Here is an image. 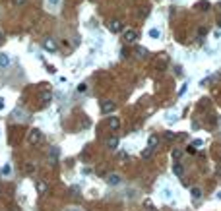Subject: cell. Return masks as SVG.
<instances>
[{
  "label": "cell",
  "instance_id": "cell-1",
  "mask_svg": "<svg viewBox=\"0 0 221 211\" xmlns=\"http://www.w3.org/2000/svg\"><path fill=\"white\" fill-rule=\"evenodd\" d=\"M41 138H43V134H41L39 128H31L29 130V134H27L29 144H37V141H41Z\"/></svg>",
  "mask_w": 221,
  "mask_h": 211
},
{
  "label": "cell",
  "instance_id": "cell-2",
  "mask_svg": "<svg viewBox=\"0 0 221 211\" xmlns=\"http://www.w3.org/2000/svg\"><path fill=\"white\" fill-rule=\"evenodd\" d=\"M136 39H138V33H136L134 29H126L124 31V43L126 45H134Z\"/></svg>",
  "mask_w": 221,
  "mask_h": 211
},
{
  "label": "cell",
  "instance_id": "cell-3",
  "mask_svg": "<svg viewBox=\"0 0 221 211\" xmlns=\"http://www.w3.org/2000/svg\"><path fill=\"white\" fill-rule=\"evenodd\" d=\"M114 107H117V105H114V101H103L101 110H103L105 114H109V112H113V110H114Z\"/></svg>",
  "mask_w": 221,
  "mask_h": 211
},
{
  "label": "cell",
  "instance_id": "cell-4",
  "mask_svg": "<svg viewBox=\"0 0 221 211\" xmlns=\"http://www.w3.org/2000/svg\"><path fill=\"white\" fill-rule=\"evenodd\" d=\"M43 47H45V49L49 50V52H54L56 49H58V47H56V41H54V39H45Z\"/></svg>",
  "mask_w": 221,
  "mask_h": 211
},
{
  "label": "cell",
  "instance_id": "cell-5",
  "mask_svg": "<svg viewBox=\"0 0 221 211\" xmlns=\"http://www.w3.org/2000/svg\"><path fill=\"white\" fill-rule=\"evenodd\" d=\"M107 124H109L111 130H117V128H120V118H118V116H109Z\"/></svg>",
  "mask_w": 221,
  "mask_h": 211
},
{
  "label": "cell",
  "instance_id": "cell-6",
  "mask_svg": "<svg viewBox=\"0 0 221 211\" xmlns=\"http://www.w3.org/2000/svg\"><path fill=\"white\" fill-rule=\"evenodd\" d=\"M109 29H111V31H113V33H118V31H120V29H122V23H120V22H118V19H113V22H111V23H109Z\"/></svg>",
  "mask_w": 221,
  "mask_h": 211
},
{
  "label": "cell",
  "instance_id": "cell-7",
  "mask_svg": "<svg viewBox=\"0 0 221 211\" xmlns=\"http://www.w3.org/2000/svg\"><path fill=\"white\" fill-rule=\"evenodd\" d=\"M107 184H111V186H117V184H120V176L114 175V172H113V175H109L107 176Z\"/></svg>",
  "mask_w": 221,
  "mask_h": 211
},
{
  "label": "cell",
  "instance_id": "cell-8",
  "mask_svg": "<svg viewBox=\"0 0 221 211\" xmlns=\"http://www.w3.org/2000/svg\"><path fill=\"white\" fill-rule=\"evenodd\" d=\"M6 66H10V56L6 52H0V68H6Z\"/></svg>",
  "mask_w": 221,
  "mask_h": 211
},
{
  "label": "cell",
  "instance_id": "cell-9",
  "mask_svg": "<svg viewBox=\"0 0 221 211\" xmlns=\"http://www.w3.org/2000/svg\"><path fill=\"white\" fill-rule=\"evenodd\" d=\"M58 153H60L58 147H52V149L49 151V157H51V163H52V165L56 163V159H58Z\"/></svg>",
  "mask_w": 221,
  "mask_h": 211
},
{
  "label": "cell",
  "instance_id": "cell-10",
  "mask_svg": "<svg viewBox=\"0 0 221 211\" xmlns=\"http://www.w3.org/2000/svg\"><path fill=\"white\" fill-rule=\"evenodd\" d=\"M157 144H159V138H157V136H149V140H147V147H149V149H155Z\"/></svg>",
  "mask_w": 221,
  "mask_h": 211
},
{
  "label": "cell",
  "instance_id": "cell-11",
  "mask_svg": "<svg viewBox=\"0 0 221 211\" xmlns=\"http://www.w3.org/2000/svg\"><path fill=\"white\" fill-rule=\"evenodd\" d=\"M107 147H111V149H117V147H118V138H114V136H113V138H109L107 140Z\"/></svg>",
  "mask_w": 221,
  "mask_h": 211
},
{
  "label": "cell",
  "instance_id": "cell-12",
  "mask_svg": "<svg viewBox=\"0 0 221 211\" xmlns=\"http://www.w3.org/2000/svg\"><path fill=\"white\" fill-rule=\"evenodd\" d=\"M147 35H149L151 39H159V37H161V31L157 29V27H151L149 31H147Z\"/></svg>",
  "mask_w": 221,
  "mask_h": 211
},
{
  "label": "cell",
  "instance_id": "cell-13",
  "mask_svg": "<svg viewBox=\"0 0 221 211\" xmlns=\"http://www.w3.org/2000/svg\"><path fill=\"white\" fill-rule=\"evenodd\" d=\"M39 99H41V101H43V103H49L51 99H52V95H51L49 91H41V95H39Z\"/></svg>",
  "mask_w": 221,
  "mask_h": 211
},
{
  "label": "cell",
  "instance_id": "cell-14",
  "mask_svg": "<svg viewBox=\"0 0 221 211\" xmlns=\"http://www.w3.org/2000/svg\"><path fill=\"white\" fill-rule=\"evenodd\" d=\"M190 196H192V199H200V198H202V190H200V188H192L190 190Z\"/></svg>",
  "mask_w": 221,
  "mask_h": 211
},
{
  "label": "cell",
  "instance_id": "cell-15",
  "mask_svg": "<svg viewBox=\"0 0 221 211\" xmlns=\"http://www.w3.org/2000/svg\"><path fill=\"white\" fill-rule=\"evenodd\" d=\"M136 54H138L140 58H146V56H147V49H144V47H136Z\"/></svg>",
  "mask_w": 221,
  "mask_h": 211
},
{
  "label": "cell",
  "instance_id": "cell-16",
  "mask_svg": "<svg viewBox=\"0 0 221 211\" xmlns=\"http://www.w3.org/2000/svg\"><path fill=\"white\" fill-rule=\"evenodd\" d=\"M173 171H175V175L177 176H182V172H184V168L178 165V163H175V165H173Z\"/></svg>",
  "mask_w": 221,
  "mask_h": 211
},
{
  "label": "cell",
  "instance_id": "cell-17",
  "mask_svg": "<svg viewBox=\"0 0 221 211\" xmlns=\"http://www.w3.org/2000/svg\"><path fill=\"white\" fill-rule=\"evenodd\" d=\"M37 192H39V194H45L47 192V184L39 180V182H37Z\"/></svg>",
  "mask_w": 221,
  "mask_h": 211
},
{
  "label": "cell",
  "instance_id": "cell-18",
  "mask_svg": "<svg viewBox=\"0 0 221 211\" xmlns=\"http://www.w3.org/2000/svg\"><path fill=\"white\" fill-rule=\"evenodd\" d=\"M0 172H2V175H4V176H8V175H10V172H12V167H10V165H8V163H6V165H4L2 168H0Z\"/></svg>",
  "mask_w": 221,
  "mask_h": 211
},
{
  "label": "cell",
  "instance_id": "cell-19",
  "mask_svg": "<svg viewBox=\"0 0 221 211\" xmlns=\"http://www.w3.org/2000/svg\"><path fill=\"white\" fill-rule=\"evenodd\" d=\"M198 8L202 10V12H208V10H209V2H206V0H202V2L198 4Z\"/></svg>",
  "mask_w": 221,
  "mask_h": 211
},
{
  "label": "cell",
  "instance_id": "cell-20",
  "mask_svg": "<svg viewBox=\"0 0 221 211\" xmlns=\"http://www.w3.org/2000/svg\"><path fill=\"white\" fill-rule=\"evenodd\" d=\"M186 91H188V83H182V85L178 87V97H182V95L186 93Z\"/></svg>",
  "mask_w": 221,
  "mask_h": 211
},
{
  "label": "cell",
  "instance_id": "cell-21",
  "mask_svg": "<svg viewBox=\"0 0 221 211\" xmlns=\"http://www.w3.org/2000/svg\"><path fill=\"white\" fill-rule=\"evenodd\" d=\"M163 198H165V199H171V198H173V192H171L169 188H165V190H163Z\"/></svg>",
  "mask_w": 221,
  "mask_h": 211
},
{
  "label": "cell",
  "instance_id": "cell-22",
  "mask_svg": "<svg viewBox=\"0 0 221 211\" xmlns=\"http://www.w3.org/2000/svg\"><path fill=\"white\" fill-rule=\"evenodd\" d=\"M147 14H149V8H147V6H144V8L140 10V18H146Z\"/></svg>",
  "mask_w": 221,
  "mask_h": 211
},
{
  "label": "cell",
  "instance_id": "cell-23",
  "mask_svg": "<svg viewBox=\"0 0 221 211\" xmlns=\"http://www.w3.org/2000/svg\"><path fill=\"white\" fill-rule=\"evenodd\" d=\"M175 138H177V136L173 134V132H167V134H165V140H167V141H173Z\"/></svg>",
  "mask_w": 221,
  "mask_h": 211
},
{
  "label": "cell",
  "instance_id": "cell-24",
  "mask_svg": "<svg viewBox=\"0 0 221 211\" xmlns=\"http://www.w3.org/2000/svg\"><path fill=\"white\" fill-rule=\"evenodd\" d=\"M181 155H182V149H175V151H173V159H178Z\"/></svg>",
  "mask_w": 221,
  "mask_h": 211
},
{
  "label": "cell",
  "instance_id": "cell-25",
  "mask_svg": "<svg viewBox=\"0 0 221 211\" xmlns=\"http://www.w3.org/2000/svg\"><path fill=\"white\" fill-rule=\"evenodd\" d=\"M151 151H153V149H149V147H147V149H146L144 153H142V157H144V159H147V157L151 155Z\"/></svg>",
  "mask_w": 221,
  "mask_h": 211
},
{
  "label": "cell",
  "instance_id": "cell-26",
  "mask_svg": "<svg viewBox=\"0 0 221 211\" xmlns=\"http://www.w3.org/2000/svg\"><path fill=\"white\" fill-rule=\"evenodd\" d=\"M86 89H87V85H86V83H80V85H78V91H86Z\"/></svg>",
  "mask_w": 221,
  "mask_h": 211
},
{
  "label": "cell",
  "instance_id": "cell-27",
  "mask_svg": "<svg viewBox=\"0 0 221 211\" xmlns=\"http://www.w3.org/2000/svg\"><path fill=\"white\" fill-rule=\"evenodd\" d=\"M192 145H194V147H198V145H202V140H194V141H192Z\"/></svg>",
  "mask_w": 221,
  "mask_h": 211
},
{
  "label": "cell",
  "instance_id": "cell-28",
  "mask_svg": "<svg viewBox=\"0 0 221 211\" xmlns=\"http://www.w3.org/2000/svg\"><path fill=\"white\" fill-rule=\"evenodd\" d=\"M175 74H177V76H181V74H182V68L177 66V68H175Z\"/></svg>",
  "mask_w": 221,
  "mask_h": 211
},
{
  "label": "cell",
  "instance_id": "cell-29",
  "mask_svg": "<svg viewBox=\"0 0 221 211\" xmlns=\"http://www.w3.org/2000/svg\"><path fill=\"white\" fill-rule=\"evenodd\" d=\"M169 122H177V114H171V116H169Z\"/></svg>",
  "mask_w": 221,
  "mask_h": 211
},
{
  "label": "cell",
  "instance_id": "cell-30",
  "mask_svg": "<svg viewBox=\"0 0 221 211\" xmlns=\"http://www.w3.org/2000/svg\"><path fill=\"white\" fill-rule=\"evenodd\" d=\"M23 2H25V0H14V4H16V6H22Z\"/></svg>",
  "mask_w": 221,
  "mask_h": 211
},
{
  "label": "cell",
  "instance_id": "cell-31",
  "mask_svg": "<svg viewBox=\"0 0 221 211\" xmlns=\"http://www.w3.org/2000/svg\"><path fill=\"white\" fill-rule=\"evenodd\" d=\"M47 2H49V4H51V6H54V4H58V2H60V0H47Z\"/></svg>",
  "mask_w": 221,
  "mask_h": 211
},
{
  "label": "cell",
  "instance_id": "cell-32",
  "mask_svg": "<svg viewBox=\"0 0 221 211\" xmlns=\"http://www.w3.org/2000/svg\"><path fill=\"white\" fill-rule=\"evenodd\" d=\"M0 110H4V99L0 97Z\"/></svg>",
  "mask_w": 221,
  "mask_h": 211
},
{
  "label": "cell",
  "instance_id": "cell-33",
  "mask_svg": "<svg viewBox=\"0 0 221 211\" xmlns=\"http://www.w3.org/2000/svg\"><path fill=\"white\" fill-rule=\"evenodd\" d=\"M2 39H4V33H2V29H0V43H2Z\"/></svg>",
  "mask_w": 221,
  "mask_h": 211
},
{
  "label": "cell",
  "instance_id": "cell-34",
  "mask_svg": "<svg viewBox=\"0 0 221 211\" xmlns=\"http://www.w3.org/2000/svg\"><path fill=\"white\" fill-rule=\"evenodd\" d=\"M10 211H22V209H19V207H12V209H10Z\"/></svg>",
  "mask_w": 221,
  "mask_h": 211
},
{
  "label": "cell",
  "instance_id": "cell-35",
  "mask_svg": "<svg viewBox=\"0 0 221 211\" xmlns=\"http://www.w3.org/2000/svg\"><path fill=\"white\" fill-rule=\"evenodd\" d=\"M219 27H221V18H219Z\"/></svg>",
  "mask_w": 221,
  "mask_h": 211
},
{
  "label": "cell",
  "instance_id": "cell-36",
  "mask_svg": "<svg viewBox=\"0 0 221 211\" xmlns=\"http://www.w3.org/2000/svg\"><path fill=\"white\" fill-rule=\"evenodd\" d=\"M72 211H76V209H72Z\"/></svg>",
  "mask_w": 221,
  "mask_h": 211
}]
</instances>
